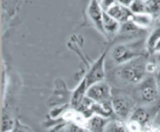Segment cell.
Returning <instances> with one entry per match:
<instances>
[{"label":"cell","mask_w":160,"mask_h":132,"mask_svg":"<svg viewBox=\"0 0 160 132\" xmlns=\"http://www.w3.org/2000/svg\"><path fill=\"white\" fill-rule=\"evenodd\" d=\"M147 71V62L145 57H136L131 61L119 66L116 74L120 79L128 83H140Z\"/></svg>","instance_id":"obj_1"},{"label":"cell","mask_w":160,"mask_h":132,"mask_svg":"<svg viewBox=\"0 0 160 132\" xmlns=\"http://www.w3.org/2000/svg\"><path fill=\"white\" fill-rule=\"evenodd\" d=\"M112 109L118 117L120 118H130L132 114L134 103L126 94H113L112 95Z\"/></svg>","instance_id":"obj_2"},{"label":"cell","mask_w":160,"mask_h":132,"mask_svg":"<svg viewBox=\"0 0 160 132\" xmlns=\"http://www.w3.org/2000/svg\"><path fill=\"white\" fill-rule=\"evenodd\" d=\"M87 97H89L90 99H92L95 103H98V104L111 103V89L105 82H98L88 88Z\"/></svg>","instance_id":"obj_3"},{"label":"cell","mask_w":160,"mask_h":132,"mask_svg":"<svg viewBox=\"0 0 160 132\" xmlns=\"http://www.w3.org/2000/svg\"><path fill=\"white\" fill-rule=\"evenodd\" d=\"M139 96L144 103H152L158 97V83L154 77H147L139 84Z\"/></svg>","instance_id":"obj_4"},{"label":"cell","mask_w":160,"mask_h":132,"mask_svg":"<svg viewBox=\"0 0 160 132\" xmlns=\"http://www.w3.org/2000/svg\"><path fill=\"white\" fill-rule=\"evenodd\" d=\"M104 57H105V53L93 63L90 71L85 76L88 87H91V85L98 83V82H103L104 75H105L104 74Z\"/></svg>","instance_id":"obj_5"},{"label":"cell","mask_w":160,"mask_h":132,"mask_svg":"<svg viewBox=\"0 0 160 132\" xmlns=\"http://www.w3.org/2000/svg\"><path fill=\"white\" fill-rule=\"evenodd\" d=\"M111 18H113L116 21H118L119 23H125L128 21H131L133 18V13L131 12V9L129 7L122 6L118 3H116L107 12Z\"/></svg>","instance_id":"obj_6"},{"label":"cell","mask_w":160,"mask_h":132,"mask_svg":"<svg viewBox=\"0 0 160 132\" xmlns=\"http://www.w3.org/2000/svg\"><path fill=\"white\" fill-rule=\"evenodd\" d=\"M88 13L89 17L91 18L92 22L95 23V26L98 28V31H101L102 33H104V27H103V14L104 11L102 9L101 5L97 0H91V3L89 5V8H88Z\"/></svg>","instance_id":"obj_7"},{"label":"cell","mask_w":160,"mask_h":132,"mask_svg":"<svg viewBox=\"0 0 160 132\" xmlns=\"http://www.w3.org/2000/svg\"><path fill=\"white\" fill-rule=\"evenodd\" d=\"M112 57H113L116 63L124 64L126 62L136 58V53L130 47H128V46H118V47H116L113 49Z\"/></svg>","instance_id":"obj_8"},{"label":"cell","mask_w":160,"mask_h":132,"mask_svg":"<svg viewBox=\"0 0 160 132\" xmlns=\"http://www.w3.org/2000/svg\"><path fill=\"white\" fill-rule=\"evenodd\" d=\"M88 83H87V79L85 77L82 79V82H81L78 85H77V88L74 90V93H72V96H71V106L74 108V109H77L78 105L81 104V102L83 101V98L87 96V91H88Z\"/></svg>","instance_id":"obj_9"},{"label":"cell","mask_w":160,"mask_h":132,"mask_svg":"<svg viewBox=\"0 0 160 132\" xmlns=\"http://www.w3.org/2000/svg\"><path fill=\"white\" fill-rule=\"evenodd\" d=\"M108 123H109V120L105 117H102L99 114H95L92 117L88 118L87 128L91 132H103Z\"/></svg>","instance_id":"obj_10"},{"label":"cell","mask_w":160,"mask_h":132,"mask_svg":"<svg viewBox=\"0 0 160 132\" xmlns=\"http://www.w3.org/2000/svg\"><path fill=\"white\" fill-rule=\"evenodd\" d=\"M129 119L132 123L139 124V125H144V124H146L147 122H148V119H150V112H148L146 109H144V108H137V109H134V110L132 111V114H131Z\"/></svg>","instance_id":"obj_11"},{"label":"cell","mask_w":160,"mask_h":132,"mask_svg":"<svg viewBox=\"0 0 160 132\" xmlns=\"http://www.w3.org/2000/svg\"><path fill=\"white\" fill-rule=\"evenodd\" d=\"M103 27H104L105 32L113 34L119 29V22L116 21L113 18H111L107 12H104V14H103Z\"/></svg>","instance_id":"obj_12"},{"label":"cell","mask_w":160,"mask_h":132,"mask_svg":"<svg viewBox=\"0 0 160 132\" xmlns=\"http://www.w3.org/2000/svg\"><path fill=\"white\" fill-rule=\"evenodd\" d=\"M103 132H128L125 124L120 120H109Z\"/></svg>","instance_id":"obj_13"},{"label":"cell","mask_w":160,"mask_h":132,"mask_svg":"<svg viewBox=\"0 0 160 132\" xmlns=\"http://www.w3.org/2000/svg\"><path fill=\"white\" fill-rule=\"evenodd\" d=\"M130 9L133 14H147V6L145 1L140 0H134L132 5L130 6Z\"/></svg>","instance_id":"obj_14"},{"label":"cell","mask_w":160,"mask_h":132,"mask_svg":"<svg viewBox=\"0 0 160 132\" xmlns=\"http://www.w3.org/2000/svg\"><path fill=\"white\" fill-rule=\"evenodd\" d=\"M132 21L137 25V26H142V27H147L150 23H151V17L150 14H133V18H132Z\"/></svg>","instance_id":"obj_15"},{"label":"cell","mask_w":160,"mask_h":132,"mask_svg":"<svg viewBox=\"0 0 160 132\" xmlns=\"http://www.w3.org/2000/svg\"><path fill=\"white\" fill-rule=\"evenodd\" d=\"M147 14L157 15L160 13V0H147Z\"/></svg>","instance_id":"obj_16"},{"label":"cell","mask_w":160,"mask_h":132,"mask_svg":"<svg viewBox=\"0 0 160 132\" xmlns=\"http://www.w3.org/2000/svg\"><path fill=\"white\" fill-rule=\"evenodd\" d=\"M14 128L13 119L9 117L8 114H4L2 116V120H1V132H11V130Z\"/></svg>","instance_id":"obj_17"},{"label":"cell","mask_w":160,"mask_h":132,"mask_svg":"<svg viewBox=\"0 0 160 132\" xmlns=\"http://www.w3.org/2000/svg\"><path fill=\"white\" fill-rule=\"evenodd\" d=\"M159 40H160V28L153 32V33H152V35L150 36V39H148V41H147L148 49L153 52L154 48H156V44L159 42Z\"/></svg>","instance_id":"obj_18"},{"label":"cell","mask_w":160,"mask_h":132,"mask_svg":"<svg viewBox=\"0 0 160 132\" xmlns=\"http://www.w3.org/2000/svg\"><path fill=\"white\" fill-rule=\"evenodd\" d=\"M137 31H138V26L132 20L125 22V23H122V27H120V32L122 33H136Z\"/></svg>","instance_id":"obj_19"},{"label":"cell","mask_w":160,"mask_h":132,"mask_svg":"<svg viewBox=\"0 0 160 132\" xmlns=\"http://www.w3.org/2000/svg\"><path fill=\"white\" fill-rule=\"evenodd\" d=\"M116 3H117V0H102L99 3V5H101V7H102V9L104 12H108Z\"/></svg>","instance_id":"obj_20"},{"label":"cell","mask_w":160,"mask_h":132,"mask_svg":"<svg viewBox=\"0 0 160 132\" xmlns=\"http://www.w3.org/2000/svg\"><path fill=\"white\" fill-rule=\"evenodd\" d=\"M88 130H84L83 128H81L78 125H76V124L71 123L69 124V132H87Z\"/></svg>","instance_id":"obj_21"},{"label":"cell","mask_w":160,"mask_h":132,"mask_svg":"<svg viewBox=\"0 0 160 132\" xmlns=\"http://www.w3.org/2000/svg\"><path fill=\"white\" fill-rule=\"evenodd\" d=\"M134 0H117V3L119 5H122V6H125V7H129L132 5V3H133Z\"/></svg>","instance_id":"obj_22"},{"label":"cell","mask_w":160,"mask_h":132,"mask_svg":"<svg viewBox=\"0 0 160 132\" xmlns=\"http://www.w3.org/2000/svg\"><path fill=\"white\" fill-rule=\"evenodd\" d=\"M154 52H160V40H159V42L156 44V48H154Z\"/></svg>","instance_id":"obj_23"},{"label":"cell","mask_w":160,"mask_h":132,"mask_svg":"<svg viewBox=\"0 0 160 132\" xmlns=\"http://www.w3.org/2000/svg\"><path fill=\"white\" fill-rule=\"evenodd\" d=\"M158 62H159V64H160V54L158 55Z\"/></svg>","instance_id":"obj_24"},{"label":"cell","mask_w":160,"mask_h":132,"mask_svg":"<svg viewBox=\"0 0 160 132\" xmlns=\"http://www.w3.org/2000/svg\"><path fill=\"white\" fill-rule=\"evenodd\" d=\"M140 1H145V3H146V1H147V0H140Z\"/></svg>","instance_id":"obj_25"},{"label":"cell","mask_w":160,"mask_h":132,"mask_svg":"<svg viewBox=\"0 0 160 132\" xmlns=\"http://www.w3.org/2000/svg\"><path fill=\"white\" fill-rule=\"evenodd\" d=\"M97 1H98V3H101V1H102V0H97Z\"/></svg>","instance_id":"obj_26"},{"label":"cell","mask_w":160,"mask_h":132,"mask_svg":"<svg viewBox=\"0 0 160 132\" xmlns=\"http://www.w3.org/2000/svg\"><path fill=\"white\" fill-rule=\"evenodd\" d=\"M87 132H91V131H89V130H88V131H87Z\"/></svg>","instance_id":"obj_27"}]
</instances>
